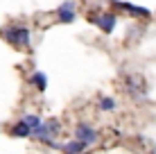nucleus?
<instances>
[{
	"mask_svg": "<svg viewBox=\"0 0 156 154\" xmlns=\"http://www.w3.org/2000/svg\"><path fill=\"white\" fill-rule=\"evenodd\" d=\"M2 39L14 48H30L32 32L25 25H7V27H2Z\"/></svg>",
	"mask_w": 156,
	"mask_h": 154,
	"instance_id": "1",
	"label": "nucleus"
},
{
	"mask_svg": "<svg viewBox=\"0 0 156 154\" xmlns=\"http://www.w3.org/2000/svg\"><path fill=\"white\" fill-rule=\"evenodd\" d=\"M59 129H61L59 120L57 118H50V120H45V123H41L36 129H32V136L39 138V141H48V138H55V134Z\"/></svg>",
	"mask_w": 156,
	"mask_h": 154,
	"instance_id": "2",
	"label": "nucleus"
},
{
	"mask_svg": "<svg viewBox=\"0 0 156 154\" xmlns=\"http://www.w3.org/2000/svg\"><path fill=\"white\" fill-rule=\"evenodd\" d=\"M90 23L98 25V27L104 32V34H111V32L115 30V23H118V16L106 12V14H93L90 16Z\"/></svg>",
	"mask_w": 156,
	"mask_h": 154,
	"instance_id": "3",
	"label": "nucleus"
},
{
	"mask_svg": "<svg viewBox=\"0 0 156 154\" xmlns=\"http://www.w3.org/2000/svg\"><path fill=\"white\" fill-rule=\"evenodd\" d=\"M75 138L86 143V145H93V143L98 141V131H95L90 125H86V123H77L75 125Z\"/></svg>",
	"mask_w": 156,
	"mask_h": 154,
	"instance_id": "4",
	"label": "nucleus"
},
{
	"mask_svg": "<svg viewBox=\"0 0 156 154\" xmlns=\"http://www.w3.org/2000/svg\"><path fill=\"white\" fill-rule=\"evenodd\" d=\"M59 23H73L75 18H77V14H75V0H66V2L59 5Z\"/></svg>",
	"mask_w": 156,
	"mask_h": 154,
	"instance_id": "5",
	"label": "nucleus"
},
{
	"mask_svg": "<svg viewBox=\"0 0 156 154\" xmlns=\"http://www.w3.org/2000/svg\"><path fill=\"white\" fill-rule=\"evenodd\" d=\"M86 143H82V141H70V143H66V145H61V152L63 154H82V152H86Z\"/></svg>",
	"mask_w": 156,
	"mask_h": 154,
	"instance_id": "6",
	"label": "nucleus"
},
{
	"mask_svg": "<svg viewBox=\"0 0 156 154\" xmlns=\"http://www.w3.org/2000/svg\"><path fill=\"white\" fill-rule=\"evenodd\" d=\"M30 84L36 88V91H45L48 88V77H45V73H41V70H36V73H32V77H30Z\"/></svg>",
	"mask_w": 156,
	"mask_h": 154,
	"instance_id": "7",
	"label": "nucleus"
},
{
	"mask_svg": "<svg viewBox=\"0 0 156 154\" xmlns=\"http://www.w3.org/2000/svg\"><path fill=\"white\" fill-rule=\"evenodd\" d=\"M122 9H127L129 14H133L136 18H149L152 16V12L149 9H145V7H136V5H129V2H118Z\"/></svg>",
	"mask_w": 156,
	"mask_h": 154,
	"instance_id": "8",
	"label": "nucleus"
},
{
	"mask_svg": "<svg viewBox=\"0 0 156 154\" xmlns=\"http://www.w3.org/2000/svg\"><path fill=\"white\" fill-rule=\"evenodd\" d=\"M9 134H12L14 138H27V136H32V129L23 123V120H18V123L9 129Z\"/></svg>",
	"mask_w": 156,
	"mask_h": 154,
	"instance_id": "9",
	"label": "nucleus"
},
{
	"mask_svg": "<svg viewBox=\"0 0 156 154\" xmlns=\"http://www.w3.org/2000/svg\"><path fill=\"white\" fill-rule=\"evenodd\" d=\"M98 107L102 109V111H113L115 107H118V102L113 98H109V95H104V98H100V102H98Z\"/></svg>",
	"mask_w": 156,
	"mask_h": 154,
	"instance_id": "10",
	"label": "nucleus"
},
{
	"mask_svg": "<svg viewBox=\"0 0 156 154\" xmlns=\"http://www.w3.org/2000/svg\"><path fill=\"white\" fill-rule=\"evenodd\" d=\"M23 123L30 127V129H36V127L41 125V118L36 113H27V116H23Z\"/></svg>",
	"mask_w": 156,
	"mask_h": 154,
	"instance_id": "11",
	"label": "nucleus"
},
{
	"mask_svg": "<svg viewBox=\"0 0 156 154\" xmlns=\"http://www.w3.org/2000/svg\"><path fill=\"white\" fill-rule=\"evenodd\" d=\"M143 84V79L140 77H129V82H127V86H129V91H138V86Z\"/></svg>",
	"mask_w": 156,
	"mask_h": 154,
	"instance_id": "12",
	"label": "nucleus"
},
{
	"mask_svg": "<svg viewBox=\"0 0 156 154\" xmlns=\"http://www.w3.org/2000/svg\"><path fill=\"white\" fill-rule=\"evenodd\" d=\"M82 154H90V152H82Z\"/></svg>",
	"mask_w": 156,
	"mask_h": 154,
	"instance_id": "13",
	"label": "nucleus"
}]
</instances>
